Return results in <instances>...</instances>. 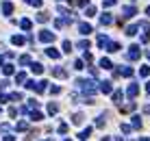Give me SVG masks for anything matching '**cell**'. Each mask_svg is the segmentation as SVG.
<instances>
[{
    "instance_id": "4316f807",
    "label": "cell",
    "mask_w": 150,
    "mask_h": 141,
    "mask_svg": "<svg viewBox=\"0 0 150 141\" xmlns=\"http://www.w3.org/2000/svg\"><path fill=\"white\" fill-rule=\"evenodd\" d=\"M83 119H85V117H83L81 113H76V115H74V119H72V122H74V124H83Z\"/></svg>"
},
{
    "instance_id": "f6af8a7d",
    "label": "cell",
    "mask_w": 150,
    "mask_h": 141,
    "mask_svg": "<svg viewBox=\"0 0 150 141\" xmlns=\"http://www.w3.org/2000/svg\"><path fill=\"white\" fill-rule=\"evenodd\" d=\"M65 141H70V139H65Z\"/></svg>"
},
{
    "instance_id": "d6986e66",
    "label": "cell",
    "mask_w": 150,
    "mask_h": 141,
    "mask_svg": "<svg viewBox=\"0 0 150 141\" xmlns=\"http://www.w3.org/2000/svg\"><path fill=\"white\" fill-rule=\"evenodd\" d=\"M107 44H109V39H107V35H98V46H100V48H105Z\"/></svg>"
},
{
    "instance_id": "e575fe53",
    "label": "cell",
    "mask_w": 150,
    "mask_h": 141,
    "mask_svg": "<svg viewBox=\"0 0 150 141\" xmlns=\"http://www.w3.org/2000/svg\"><path fill=\"white\" fill-rule=\"evenodd\" d=\"M29 5H33V7H41V0H26Z\"/></svg>"
},
{
    "instance_id": "9c48e42d",
    "label": "cell",
    "mask_w": 150,
    "mask_h": 141,
    "mask_svg": "<svg viewBox=\"0 0 150 141\" xmlns=\"http://www.w3.org/2000/svg\"><path fill=\"white\" fill-rule=\"evenodd\" d=\"M2 13L11 15V13H13V5H11V2H2Z\"/></svg>"
},
{
    "instance_id": "7402d4cb",
    "label": "cell",
    "mask_w": 150,
    "mask_h": 141,
    "mask_svg": "<svg viewBox=\"0 0 150 141\" xmlns=\"http://www.w3.org/2000/svg\"><path fill=\"white\" fill-rule=\"evenodd\" d=\"M139 76H144V78H146V76H150V65H144V67L139 69Z\"/></svg>"
},
{
    "instance_id": "f35d334b",
    "label": "cell",
    "mask_w": 150,
    "mask_h": 141,
    "mask_svg": "<svg viewBox=\"0 0 150 141\" xmlns=\"http://www.w3.org/2000/svg\"><path fill=\"white\" fill-rule=\"evenodd\" d=\"M50 93H54V96H57V93H61V87H50Z\"/></svg>"
},
{
    "instance_id": "9a60e30c",
    "label": "cell",
    "mask_w": 150,
    "mask_h": 141,
    "mask_svg": "<svg viewBox=\"0 0 150 141\" xmlns=\"http://www.w3.org/2000/svg\"><path fill=\"white\" fill-rule=\"evenodd\" d=\"M11 41H13L15 46H22V44H24V41H26V39L22 37V35H13V37H11Z\"/></svg>"
},
{
    "instance_id": "ffe728a7",
    "label": "cell",
    "mask_w": 150,
    "mask_h": 141,
    "mask_svg": "<svg viewBox=\"0 0 150 141\" xmlns=\"http://www.w3.org/2000/svg\"><path fill=\"white\" fill-rule=\"evenodd\" d=\"M100 67H102V69H111L113 65H111V61H109V59H100Z\"/></svg>"
},
{
    "instance_id": "2e32d148",
    "label": "cell",
    "mask_w": 150,
    "mask_h": 141,
    "mask_svg": "<svg viewBox=\"0 0 150 141\" xmlns=\"http://www.w3.org/2000/svg\"><path fill=\"white\" fill-rule=\"evenodd\" d=\"M89 135H92V128L87 126V128H85V130L81 132V135H78V139H83V141H87V139H89Z\"/></svg>"
},
{
    "instance_id": "60d3db41",
    "label": "cell",
    "mask_w": 150,
    "mask_h": 141,
    "mask_svg": "<svg viewBox=\"0 0 150 141\" xmlns=\"http://www.w3.org/2000/svg\"><path fill=\"white\" fill-rule=\"evenodd\" d=\"M2 63H5V57H2V54H0V65H2Z\"/></svg>"
},
{
    "instance_id": "5b68a950",
    "label": "cell",
    "mask_w": 150,
    "mask_h": 141,
    "mask_svg": "<svg viewBox=\"0 0 150 141\" xmlns=\"http://www.w3.org/2000/svg\"><path fill=\"white\" fill-rule=\"evenodd\" d=\"M78 30H81V35H89L92 33V26H89L87 22H81V24H78Z\"/></svg>"
},
{
    "instance_id": "ee69618b",
    "label": "cell",
    "mask_w": 150,
    "mask_h": 141,
    "mask_svg": "<svg viewBox=\"0 0 150 141\" xmlns=\"http://www.w3.org/2000/svg\"><path fill=\"white\" fill-rule=\"evenodd\" d=\"M148 59H150V52H148Z\"/></svg>"
},
{
    "instance_id": "ab89813d",
    "label": "cell",
    "mask_w": 150,
    "mask_h": 141,
    "mask_svg": "<svg viewBox=\"0 0 150 141\" xmlns=\"http://www.w3.org/2000/svg\"><path fill=\"white\" fill-rule=\"evenodd\" d=\"M5 141H15V139H13L11 135H7V137H5Z\"/></svg>"
},
{
    "instance_id": "d6a6232c",
    "label": "cell",
    "mask_w": 150,
    "mask_h": 141,
    "mask_svg": "<svg viewBox=\"0 0 150 141\" xmlns=\"http://www.w3.org/2000/svg\"><path fill=\"white\" fill-rule=\"evenodd\" d=\"M113 100H115V102H120V100H122V91H113Z\"/></svg>"
},
{
    "instance_id": "e0dca14e",
    "label": "cell",
    "mask_w": 150,
    "mask_h": 141,
    "mask_svg": "<svg viewBox=\"0 0 150 141\" xmlns=\"http://www.w3.org/2000/svg\"><path fill=\"white\" fill-rule=\"evenodd\" d=\"M98 87H100L102 93H111V83H100Z\"/></svg>"
},
{
    "instance_id": "f1b7e54d",
    "label": "cell",
    "mask_w": 150,
    "mask_h": 141,
    "mask_svg": "<svg viewBox=\"0 0 150 141\" xmlns=\"http://www.w3.org/2000/svg\"><path fill=\"white\" fill-rule=\"evenodd\" d=\"M85 15H87V18H92V15H96V9H94L92 5L87 7V11H85Z\"/></svg>"
},
{
    "instance_id": "d590c367",
    "label": "cell",
    "mask_w": 150,
    "mask_h": 141,
    "mask_svg": "<svg viewBox=\"0 0 150 141\" xmlns=\"http://www.w3.org/2000/svg\"><path fill=\"white\" fill-rule=\"evenodd\" d=\"M59 132H61V135H65V132H68V124H61V126H59Z\"/></svg>"
},
{
    "instance_id": "3957f363",
    "label": "cell",
    "mask_w": 150,
    "mask_h": 141,
    "mask_svg": "<svg viewBox=\"0 0 150 141\" xmlns=\"http://www.w3.org/2000/svg\"><path fill=\"white\" fill-rule=\"evenodd\" d=\"M139 54H141L139 46H131V48H128V59H131V61H137V59H139Z\"/></svg>"
},
{
    "instance_id": "8992f818",
    "label": "cell",
    "mask_w": 150,
    "mask_h": 141,
    "mask_svg": "<svg viewBox=\"0 0 150 141\" xmlns=\"http://www.w3.org/2000/svg\"><path fill=\"white\" fill-rule=\"evenodd\" d=\"M46 54H48L50 59H54V61H57V59L61 57V54H59V50H54L52 46H50V48H46Z\"/></svg>"
},
{
    "instance_id": "7a4b0ae2",
    "label": "cell",
    "mask_w": 150,
    "mask_h": 141,
    "mask_svg": "<svg viewBox=\"0 0 150 141\" xmlns=\"http://www.w3.org/2000/svg\"><path fill=\"white\" fill-rule=\"evenodd\" d=\"M39 39L44 41V44H50V41H54V33H50V30H39Z\"/></svg>"
},
{
    "instance_id": "484cf974",
    "label": "cell",
    "mask_w": 150,
    "mask_h": 141,
    "mask_svg": "<svg viewBox=\"0 0 150 141\" xmlns=\"http://www.w3.org/2000/svg\"><path fill=\"white\" fill-rule=\"evenodd\" d=\"M137 33V26L133 24V26H128V28H126V35H128V37H133V35Z\"/></svg>"
},
{
    "instance_id": "83f0119b",
    "label": "cell",
    "mask_w": 150,
    "mask_h": 141,
    "mask_svg": "<svg viewBox=\"0 0 150 141\" xmlns=\"http://www.w3.org/2000/svg\"><path fill=\"white\" fill-rule=\"evenodd\" d=\"M120 109H122V113H128V111H133V109H135V104L131 102V104H126V107H120Z\"/></svg>"
},
{
    "instance_id": "8d00e7d4",
    "label": "cell",
    "mask_w": 150,
    "mask_h": 141,
    "mask_svg": "<svg viewBox=\"0 0 150 141\" xmlns=\"http://www.w3.org/2000/svg\"><path fill=\"white\" fill-rule=\"evenodd\" d=\"M133 126H135V128L141 126V119H139V117H133Z\"/></svg>"
},
{
    "instance_id": "1f68e13d",
    "label": "cell",
    "mask_w": 150,
    "mask_h": 141,
    "mask_svg": "<svg viewBox=\"0 0 150 141\" xmlns=\"http://www.w3.org/2000/svg\"><path fill=\"white\" fill-rule=\"evenodd\" d=\"M15 128H18V130H26V128H29V124H26V122H20Z\"/></svg>"
},
{
    "instance_id": "5bb4252c",
    "label": "cell",
    "mask_w": 150,
    "mask_h": 141,
    "mask_svg": "<svg viewBox=\"0 0 150 141\" xmlns=\"http://www.w3.org/2000/svg\"><path fill=\"white\" fill-rule=\"evenodd\" d=\"M126 93H128V98H135L137 93H139V87H137V85H131V87H128V91H126Z\"/></svg>"
},
{
    "instance_id": "52a82bcc",
    "label": "cell",
    "mask_w": 150,
    "mask_h": 141,
    "mask_svg": "<svg viewBox=\"0 0 150 141\" xmlns=\"http://www.w3.org/2000/svg\"><path fill=\"white\" fill-rule=\"evenodd\" d=\"M111 22H113V18H111V15H109V13L100 15V24H102V26H109V24H111Z\"/></svg>"
},
{
    "instance_id": "4dcf8cb0",
    "label": "cell",
    "mask_w": 150,
    "mask_h": 141,
    "mask_svg": "<svg viewBox=\"0 0 150 141\" xmlns=\"http://www.w3.org/2000/svg\"><path fill=\"white\" fill-rule=\"evenodd\" d=\"M59 111V107H57V104H52V102H50L48 104V113H57Z\"/></svg>"
},
{
    "instance_id": "30bf717a",
    "label": "cell",
    "mask_w": 150,
    "mask_h": 141,
    "mask_svg": "<svg viewBox=\"0 0 150 141\" xmlns=\"http://www.w3.org/2000/svg\"><path fill=\"white\" fill-rule=\"evenodd\" d=\"M31 72H33V74H37V76H39V74L44 72V65H41V63H33V65H31Z\"/></svg>"
},
{
    "instance_id": "603a6c76",
    "label": "cell",
    "mask_w": 150,
    "mask_h": 141,
    "mask_svg": "<svg viewBox=\"0 0 150 141\" xmlns=\"http://www.w3.org/2000/svg\"><path fill=\"white\" fill-rule=\"evenodd\" d=\"M24 80H26V74L24 72H18V74H15V83H24Z\"/></svg>"
},
{
    "instance_id": "4fadbf2b",
    "label": "cell",
    "mask_w": 150,
    "mask_h": 141,
    "mask_svg": "<svg viewBox=\"0 0 150 141\" xmlns=\"http://www.w3.org/2000/svg\"><path fill=\"white\" fill-rule=\"evenodd\" d=\"M48 20H50V15L46 13V11H41V13H37V22H41V24H46Z\"/></svg>"
},
{
    "instance_id": "b9f144b4",
    "label": "cell",
    "mask_w": 150,
    "mask_h": 141,
    "mask_svg": "<svg viewBox=\"0 0 150 141\" xmlns=\"http://www.w3.org/2000/svg\"><path fill=\"white\" fill-rule=\"evenodd\" d=\"M146 91H148V93H150V83H148V87H146Z\"/></svg>"
},
{
    "instance_id": "7c38bea8",
    "label": "cell",
    "mask_w": 150,
    "mask_h": 141,
    "mask_svg": "<svg viewBox=\"0 0 150 141\" xmlns=\"http://www.w3.org/2000/svg\"><path fill=\"white\" fill-rule=\"evenodd\" d=\"M107 50H109V52H117V50H120V44H117V41H109V44H107Z\"/></svg>"
},
{
    "instance_id": "cb8c5ba5",
    "label": "cell",
    "mask_w": 150,
    "mask_h": 141,
    "mask_svg": "<svg viewBox=\"0 0 150 141\" xmlns=\"http://www.w3.org/2000/svg\"><path fill=\"white\" fill-rule=\"evenodd\" d=\"M63 52H72V44H70V41H68V39H65V41H63Z\"/></svg>"
},
{
    "instance_id": "7bdbcfd3",
    "label": "cell",
    "mask_w": 150,
    "mask_h": 141,
    "mask_svg": "<svg viewBox=\"0 0 150 141\" xmlns=\"http://www.w3.org/2000/svg\"><path fill=\"white\" fill-rule=\"evenodd\" d=\"M146 13H148V15H150V7H148V9H146Z\"/></svg>"
},
{
    "instance_id": "836d02e7",
    "label": "cell",
    "mask_w": 150,
    "mask_h": 141,
    "mask_svg": "<svg viewBox=\"0 0 150 141\" xmlns=\"http://www.w3.org/2000/svg\"><path fill=\"white\" fill-rule=\"evenodd\" d=\"M115 5V0H102V7H113Z\"/></svg>"
},
{
    "instance_id": "6da1fadb",
    "label": "cell",
    "mask_w": 150,
    "mask_h": 141,
    "mask_svg": "<svg viewBox=\"0 0 150 141\" xmlns=\"http://www.w3.org/2000/svg\"><path fill=\"white\" fill-rule=\"evenodd\" d=\"M46 80H39V83H35V80H29V83H26V87L29 89H33V91H37V93H41V91H46Z\"/></svg>"
},
{
    "instance_id": "44dd1931",
    "label": "cell",
    "mask_w": 150,
    "mask_h": 141,
    "mask_svg": "<svg viewBox=\"0 0 150 141\" xmlns=\"http://www.w3.org/2000/svg\"><path fill=\"white\" fill-rule=\"evenodd\" d=\"M31 26H33V24H31V20H22V22H20V28H22V30H31Z\"/></svg>"
},
{
    "instance_id": "277c9868",
    "label": "cell",
    "mask_w": 150,
    "mask_h": 141,
    "mask_svg": "<svg viewBox=\"0 0 150 141\" xmlns=\"http://www.w3.org/2000/svg\"><path fill=\"white\" fill-rule=\"evenodd\" d=\"M135 13H137V9H135V7H124V9H122V15H124L126 20H128V18H133Z\"/></svg>"
},
{
    "instance_id": "74e56055",
    "label": "cell",
    "mask_w": 150,
    "mask_h": 141,
    "mask_svg": "<svg viewBox=\"0 0 150 141\" xmlns=\"http://www.w3.org/2000/svg\"><path fill=\"white\" fill-rule=\"evenodd\" d=\"M74 69H83V61L78 59V61H74Z\"/></svg>"
},
{
    "instance_id": "f546056e",
    "label": "cell",
    "mask_w": 150,
    "mask_h": 141,
    "mask_svg": "<svg viewBox=\"0 0 150 141\" xmlns=\"http://www.w3.org/2000/svg\"><path fill=\"white\" fill-rule=\"evenodd\" d=\"M20 63H22V65L31 63V57H29V54H24V57H20Z\"/></svg>"
},
{
    "instance_id": "ba28073f",
    "label": "cell",
    "mask_w": 150,
    "mask_h": 141,
    "mask_svg": "<svg viewBox=\"0 0 150 141\" xmlns=\"http://www.w3.org/2000/svg\"><path fill=\"white\" fill-rule=\"evenodd\" d=\"M89 46H92V44H89V39H81V41L76 44V48L78 50H89Z\"/></svg>"
},
{
    "instance_id": "d4e9b609",
    "label": "cell",
    "mask_w": 150,
    "mask_h": 141,
    "mask_svg": "<svg viewBox=\"0 0 150 141\" xmlns=\"http://www.w3.org/2000/svg\"><path fill=\"white\" fill-rule=\"evenodd\" d=\"M2 72H5L7 76H11V74H13V65H2Z\"/></svg>"
},
{
    "instance_id": "ac0fdd59",
    "label": "cell",
    "mask_w": 150,
    "mask_h": 141,
    "mask_svg": "<svg viewBox=\"0 0 150 141\" xmlns=\"http://www.w3.org/2000/svg\"><path fill=\"white\" fill-rule=\"evenodd\" d=\"M74 7H89V0H70Z\"/></svg>"
},
{
    "instance_id": "8fae6325",
    "label": "cell",
    "mask_w": 150,
    "mask_h": 141,
    "mask_svg": "<svg viewBox=\"0 0 150 141\" xmlns=\"http://www.w3.org/2000/svg\"><path fill=\"white\" fill-rule=\"evenodd\" d=\"M52 74H54L57 78H65V76H68V72H65L63 67H54V69H52Z\"/></svg>"
}]
</instances>
